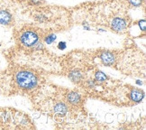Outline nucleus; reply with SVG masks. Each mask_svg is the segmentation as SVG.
Returning a JSON list of instances; mask_svg holds the SVG:
<instances>
[{"label": "nucleus", "mask_w": 146, "mask_h": 130, "mask_svg": "<svg viewBox=\"0 0 146 130\" xmlns=\"http://www.w3.org/2000/svg\"><path fill=\"white\" fill-rule=\"evenodd\" d=\"M15 81L20 88L26 89H31L36 87L38 82L37 78L33 73L25 71H22L16 73Z\"/></svg>", "instance_id": "f257e3e1"}, {"label": "nucleus", "mask_w": 146, "mask_h": 130, "mask_svg": "<svg viewBox=\"0 0 146 130\" xmlns=\"http://www.w3.org/2000/svg\"><path fill=\"white\" fill-rule=\"evenodd\" d=\"M38 39H39V37L35 33L31 32V31H27L21 35L20 40H21V43L24 45L30 47V46H33V45L36 44V43L38 42Z\"/></svg>", "instance_id": "f03ea898"}, {"label": "nucleus", "mask_w": 146, "mask_h": 130, "mask_svg": "<svg viewBox=\"0 0 146 130\" xmlns=\"http://www.w3.org/2000/svg\"><path fill=\"white\" fill-rule=\"evenodd\" d=\"M111 27H112V29L116 31V32H121V31L125 29L126 22L123 19H122V18L115 17V18L113 19V21H112Z\"/></svg>", "instance_id": "7ed1b4c3"}, {"label": "nucleus", "mask_w": 146, "mask_h": 130, "mask_svg": "<svg viewBox=\"0 0 146 130\" xmlns=\"http://www.w3.org/2000/svg\"><path fill=\"white\" fill-rule=\"evenodd\" d=\"M103 64L106 66H110L115 63V55L110 52H104L100 56Z\"/></svg>", "instance_id": "20e7f679"}, {"label": "nucleus", "mask_w": 146, "mask_h": 130, "mask_svg": "<svg viewBox=\"0 0 146 130\" xmlns=\"http://www.w3.org/2000/svg\"><path fill=\"white\" fill-rule=\"evenodd\" d=\"M12 22V15L5 10L0 11V24L4 25H7Z\"/></svg>", "instance_id": "39448f33"}, {"label": "nucleus", "mask_w": 146, "mask_h": 130, "mask_svg": "<svg viewBox=\"0 0 146 130\" xmlns=\"http://www.w3.org/2000/svg\"><path fill=\"white\" fill-rule=\"evenodd\" d=\"M130 96H131V99H132L133 101H135V102H140V101H142L143 99L144 98V93L142 91V90L135 89L132 90Z\"/></svg>", "instance_id": "423d86ee"}, {"label": "nucleus", "mask_w": 146, "mask_h": 130, "mask_svg": "<svg viewBox=\"0 0 146 130\" xmlns=\"http://www.w3.org/2000/svg\"><path fill=\"white\" fill-rule=\"evenodd\" d=\"M67 110H68V108L64 103H58L54 107V112L58 116H64L67 113Z\"/></svg>", "instance_id": "0eeeda50"}, {"label": "nucleus", "mask_w": 146, "mask_h": 130, "mask_svg": "<svg viewBox=\"0 0 146 130\" xmlns=\"http://www.w3.org/2000/svg\"><path fill=\"white\" fill-rule=\"evenodd\" d=\"M68 100L72 104H77L80 100V96L76 92H71L68 95Z\"/></svg>", "instance_id": "6e6552de"}, {"label": "nucleus", "mask_w": 146, "mask_h": 130, "mask_svg": "<svg viewBox=\"0 0 146 130\" xmlns=\"http://www.w3.org/2000/svg\"><path fill=\"white\" fill-rule=\"evenodd\" d=\"M95 79H96L97 81L102 82V81H105L108 80V77H106V75L102 71H98L96 73V75H95Z\"/></svg>", "instance_id": "1a4fd4ad"}, {"label": "nucleus", "mask_w": 146, "mask_h": 130, "mask_svg": "<svg viewBox=\"0 0 146 130\" xmlns=\"http://www.w3.org/2000/svg\"><path fill=\"white\" fill-rule=\"evenodd\" d=\"M70 77L71 78V80L73 81H78L81 79V74L80 72H78V71H72L70 73Z\"/></svg>", "instance_id": "9d476101"}, {"label": "nucleus", "mask_w": 146, "mask_h": 130, "mask_svg": "<svg viewBox=\"0 0 146 130\" xmlns=\"http://www.w3.org/2000/svg\"><path fill=\"white\" fill-rule=\"evenodd\" d=\"M56 35H49V36H47L46 38H45V43H47V44H50V43H52L55 40H56Z\"/></svg>", "instance_id": "9b49d317"}, {"label": "nucleus", "mask_w": 146, "mask_h": 130, "mask_svg": "<svg viewBox=\"0 0 146 130\" xmlns=\"http://www.w3.org/2000/svg\"><path fill=\"white\" fill-rule=\"evenodd\" d=\"M129 2L133 7H140L143 3V0H129Z\"/></svg>", "instance_id": "f8f14e48"}, {"label": "nucleus", "mask_w": 146, "mask_h": 130, "mask_svg": "<svg viewBox=\"0 0 146 130\" xmlns=\"http://www.w3.org/2000/svg\"><path fill=\"white\" fill-rule=\"evenodd\" d=\"M138 25H139V27H140V29L143 30V31H145V20H141V21H139L138 22Z\"/></svg>", "instance_id": "ddd939ff"}, {"label": "nucleus", "mask_w": 146, "mask_h": 130, "mask_svg": "<svg viewBox=\"0 0 146 130\" xmlns=\"http://www.w3.org/2000/svg\"><path fill=\"white\" fill-rule=\"evenodd\" d=\"M66 47H67V44H66L65 42H60L59 44H58V48H59L60 50H61V51L65 50Z\"/></svg>", "instance_id": "4468645a"}, {"label": "nucleus", "mask_w": 146, "mask_h": 130, "mask_svg": "<svg viewBox=\"0 0 146 130\" xmlns=\"http://www.w3.org/2000/svg\"><path fill=\"white\" fill-rule=\"evenodd\" d=\"M84 29H85V30H90V28H89L88 26H87V25H84Z\"/></svg>", "instance_id": "2eb2a0df"}, {"label": "nucleus", "mask_w": 146, "mask_h": 130, "mask_svg": "<svg viewBox=\"0 0 146 130\" xmlns=\"http://www.w3.org/2000/svg\"><path fill=\"white\" fill-rule=\"evenodd\" d=\"M136 83H137V84H139V85H142V84H143V82H142V81H136Z\"/></svg>", "instance_id": "dca6fc26"}]
</instances>
